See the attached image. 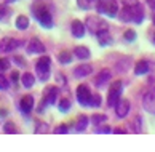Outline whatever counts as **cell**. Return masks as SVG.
<instances>
[{"label": "cell", "mask_w": 155, "mask_h": 152, "mask_svg": "<svg viewBox=\"0 0 155 152\" xmlns=\"http://www.w3.org/2000/svg\"><path fill=\"white\" fill-rule=\"evenodd\" d=\"M87 26H88V29L91 32H99V31H102V29H107V24L102 19H99V18H96V16H90V18L87 19Z\"/></svg>", "instance_id": "7"}, {"label": "cell", "mask_w": 155, "mask_h": 152, "mask_svg": "<svg viewBox=\"0 0 155 152\" xmlns=\"http://www.w3.org/2000/svg\"><path fill=\"white\" fill-rule=\"evenodd\" d=\"M18 79H19V74H18V72L15 71L13 74H11V80H13V82H16V80H18Z\"/></svg>", "instance_id": "38"}, {"label": "cell", "mask_w": 155, "mask_h": 152, "mask_svg": "<svg viewBox=\"0 0 155 152\" xmlns=\"http://www.w3.org/2000/svg\"><path fill=\"white\" fill-rule=\"evenodd\" d=\"M110 131V128L109 127H101V128H97V133H109Z\"/></svg>", "instance_id": "37"}, {"label": "cell", "mask_w": 155, "mask_h": 152, "mask_svg": "<svg viewBox=\"0 0 155 152\" xmlns=\"http://www.w3.org/2000/svg\"><path fill=\"white\" fill-rule=\"evenodd\" d=\"M27 51H29V53H38V55L45 53V45L40 42L37 37H34L29 42V45H27Z\"/></svg>", "instance_id": "11"}, {"label": "cell", "mask_w": 155, "mask_h": 152, "mask_svg": "<svg viewBox=\"0 0 155 152\" xmlns=\"http://www.w3.org/2000/svg\"><path fill=\"white\" fill-rule=\"evenodd\" d=\"M77 99L80 104L83 106H90V101H91V91L87 85H78L77 88Z\"/></svg>", "instance_id": "6"}, {"label": "cell", "mask_w": 155, "mask_h": 152, "mask_svg": "<svg viewBox=\"0 0 155 152\" xmlns=\"http://www.w3.org/2000/svg\"><path fill=\"white\" fill-rule=\"evenodd\" d=\"M19 45H21L19 40H15V39L7 37V39H3V40H2V43H0V48H2V51H5V53H8V51L16 50Z\"/></svg>", "instance_id": "10"}, {"label": "cell", "mask_w": 155, "mask_h": 152, "mask_svg": "<svg viewBox=\"0 0 155 152\" xmlns=\"http://www.w3.org/2000/svg\"><path fill=\"white\" fill-rule=\"evenodd\" d=\"M120 19H122L123 22L133 21V18H131V10H130V7H125V10L120 11Z\"/></svg>", "instance_id": "23"}, {"label": "cell", "mask_w": 155, "mask_h": 152, "mask_svg": "<svg viewBox=\"0 0 155 152\" xmlns=\"http://www.w3.org/2000/svg\"><path fill=\"white\" fill-rule=\"evenodd\" d=\"M58 61L61 64H69L72 61V56H71V53H67V51H61L59 56H58Z\"/></svg>", "instance_id": "24"}, {"label": "cell", "mask_w": 155, "mask_h": 152, "mask_svg": "<svg viewBox=\"0 0 155 152\" xmlns=\"http://www.w3.org/2000/svg\"><path fill=\"white\" fill-rule=\"evenodd\" d=\"M72 35L74 37H78V39H82L85 35V24L82 21H72Z\"/></svg>", "instance_id": "14"}, {"label": "cell", "mask_w": 155, "mask_h": 152, "mask_svg": "<svg viewBox=\"0 0 155 152\" xmlns=\"http://www.w3.org/2000/svg\"><path fill=\"white\" fill-rule=\"evenodd\" d=\"M87 125H88V117L87 115H80L78 117V122L75 123V130L77 131H83L85 128H87Z\"/></svg>", "instance_id": "22"}, {"label": "cell", "mask_w": 155, "mask_h": 152, "mask_svg": "<svg viewBox=\"0 0 155 152\" xmlns=\"http://www.w3.org/2000/svg\"><path fill=\"white\" fill-rule=\"evenodd\" d=\"M96 35H97V40H99L101 45H110V43H112V37H110V34H109L106 29H102V31L96 32Z\"/></svg>", "instance_id": "16"}, {"label": "cell", "mask_w": 155, "mask_h": 152, "mask_svg": "<svg viewBox=\"0 0 155 152\" xmlns=\"http://www.w3.org/2000/svg\"><path fill=\"white\" fill-rule=\"evenodd\" d=\"M133 125H134V131L139 133V131H141V119H139V117H136V119H134Z\"/></svg>", "instance_id": "34"}, {"label": "cell", "mask_w": 155, "mask_h": 152, "mask_svg": "<svg viewBox=\"0 0 155 152\" xmlns=\"http://www.w3.org/2000/svg\"><path fill=\"white\" fill-rule=\"evenodd\" d=\"M58 95H59V90L56 88V86H48V88L45 90V93H43L42 106H40L37 110H38V112H42L43 106H53V104L56 103V99H58Z\"/></svg>", "instance_id": "3"}, {"label": "cell", "mask_w": 155, "mask_h": 152, "mask_svg": "<svg viewBox=\"0 0 155 152\" xmlns=\"http://www.w3.org/2000/svg\"><path fill=\"white\" fill-rule=\"evenodd\" d=\"M97 11H99V13H104L107 16H117L118 7H117L115 2H112V0H104V2L97 3Z\"/></svg>", "instance_id": "5"}, {"label": "cell", "mask_w": 155, "mask_h": 152, "mask_svg": "<svg viewBox=\"0 0 155 152\" xmlns=\"http://www.w3.org/2000/svg\"><path fill=\"white\" fill-rule=\"evenodd\" d=\"M91 72H93V67H91L90 64H82V66L75 67V71H74L75 77H87Z\"/></svg>", "instance_id": "15"}, {"label": "cell", "mask_w": 155, "mask_h": 152, "mask_svg": "<svg viewBox=\"0 0 155 152\" xmlns=\"http://www.w3.org/2000/svg\"><path fill=\"white\" fill-rule=\"evenodd\" d=\"M16 27L18 29H27L29 27V18H27V16H24V15H21V16H18V18H16Z\"/></svg>", "instance_id": "21"}, {"label": "cell", "mask_w": 155, "mask_h": 152, "mask_svg": "<svg viewBox=\"0 0 155 152\" xmlns=\"http://www.w3.org/2000/svg\"><path fill=\"white\" fill-rule=\"evenodd\" d=\"M7 88H8V80L5 75L0 74V90H7Z\"/></svg>", "instance_id": "30"}, {"label": "cell", "mask_w": 155, "mask_h": 152, "mask_svg": "<svg viewBox=\"0 0 155 152\" xmlns=\"http://www.w3.org/2000/svg\"><path fill=\"white\" fill-rule=\"evenodd\" d=\"M7 69H10V61L8 59H0V71H7Z\"/></svg>", "instance_id": "31"}, {"label": "cell", "mask_w": 155, "mask_h": 152, "mask_svg": "<svg viewBox=\"0 0 155 152\" xmlns=\"http://www.w3.org/2000/svg\"><path fill=\"white\" fill-rule=\"evenodd\" d=\"M109 79H110V72H109V71H101L99 72V75H97V77H96V86H102V85H104V83H107V82H109Z\"/></svg>", "instance_id": "18"}, {"label": "cell", "mask_w": 155, "mask_h": 152, "mask_svg": "<svg viewBox=\"0 0 155 152\" xmlns=\"http://www.w3.org/2000/svg\"><path fill=\"white\" fill-rule=\"evenodd\" d=\"M106 120H107V117H106V115H93V117H91V122H93L94 125L104 123Z\"/></svg>", "instance_id": "26"}, {"label": "cell", "mask_w": 155, "mask_h": 152, "mask_svg": "<svg viewBox=\"0 0 155 152\" xmlns=\"http://www.w3.org/2000/svg\"><path fill=\"white\" fill-rule=\"evenodd\" d=\"M115 133H125V130H123V128H117Z\"/></svg>", "instance_id": "40"}, {"label": "cell", "mask_w": 155, "mask_h": 152, "mask_svg": "<svg viewBox=\"0 0 155 152\" xmlns=\"http://www.w3.org/2000/svg\"><path fill=\"white\" fill-rule=\"evenodd\" d=\"M71 109V101L66 98V99H61L59 101V110L61 112H67V110Z\"/></svg>", "instance_id": "25"}, {"label": "cell", "mask_w": 155, "mask_h": 152, "mask_svg": "<svg viewBox=\"0 0 155 152\" xmlns=\"http://www.w3.org/2000/svg\"><path fill=\"white\" fill-rule=\"evenodd\" d=\"M3 131L5 133H16V127L13 122H7V123L3 125Z\"/></svg>", "instance_id": "27"}, {"label": "cell", "mask_w": 155, "mask_h": 152, "mask_svg": "<svg viewBox=\"0 0 155 152\" xmlns=\"http://www.w3.org/2000/svg\"><path fill=\"white\" fill-rule=\"evenodd\" d=\"M147 72H149L147 61H137L136 62V67H134V74L136 75H142V74H147Z\"/></svg>", "instance_id": "20"}, {"label": "cell", "mask_w": 155, "mask_h": 152, "mask_svg": "<svg viewBox=\"0 0 155 152\" xmlns=\"http://www.w3.org/2000/svg\"><path fill=\"white\" fill-rule=\"evenodd\" d=\"M10 2H15V0H10Z\"/></svg>", "instance_id": "41"}, {"label": "cell", "mask_w": 155, "mask_h": 152, "mask_svg": "<svg viewBox=\"0 0 155 152\" xmlns=\"http://www.w3.org/2000/svg\"><path fill=\"white\" fill-rule=\"evenodd\" d=\"M32 13L35 15L37 21L42 24L43 27H51L53 26V18H51V13L48 11V8L42 3H35L32 7Z\"/></svg>", "instance_id": "1"}, {"label": "cell", "mask_w": 155, "mask_h": 152, "mask_svg": "<svg viewBox=\"0 0 155 152\" xmlns=\"http://www.w3.org/2000/svg\"><path fill=\"white\" fill-rule=\"evenodd\" d=\"M153 42H155V37H153Z\"/></svg>", "instance_id": "42"}, {"label": "cell", "mask_w": 155, "mask_h": 152, "mask_svg": "<svg viewBox=\"0 0 155 152\" xmlns=\"http://www.w3.org/2000/svg\"><path fill=\"white\" fill-rule=\"evenodd\" d=\"M120 93H122V82H114L110 85V88H109V96H107V104L110 107L117 106L118 103V98H120Z\"/></svg>", "instance_id": "4"}, {"label": "cell", "mask_w": 155, "mask_h": 152, "mask_svg": "<svg viewBox=\"0 0 155 152\" xmlns=\"http://www.w3.org/2000/svg\"><path fill=\"white\" fill-rule=\"evenodd\" d=\"M125 39L130 40V42H133V40L136 39V32H134V31H126V32H125Z\"/></svg>", "instance_id": "33"}, {"label": "cell", "mask_w": 155, "mask_h": 152, "mask_svg": "<svg viewBox=\"0 0 155 152\" xmlns=\"http://www.w3.org/2000/svg\"><path fill=\"white\" fill-rule=\"evenodd\" d=\"M128 7V5H126ZM130 10H131V18H133L134 22L137 24H141L142 21H144V10H142V5L139 3H134V5H130Z\"/></svg>", "instance_id": "8"}, {"label": "cell", "mask_w": 155, "mask_h": 152, "mask_svg": "<svg viewBox=\"0 0 155 152\" xmlns=\"http://www.w3.org/2000/svg\"><path fill=\"white\" fill-rule=\"evenodd\" d=\"M147 2H149V5H150L152 8H155V0H147Z\"/></svg>", "instance_id": "39"}, {"label": "cell", "mask_w": 155, "mask_h": 152, "mask_svg": "<svg viewBox=\"0 0 155 152\" xmlns=\"http://www.w3.org/2000/svg\"><path fill=\"white\" fill-rule=\"evenodd\" d=\"M19 107H21V110L24 114H29L31 110L34 109V98L31 96V95H27V96H24L21 99V103H19Z\"/></svg>", "instance_id": "12"}, {"label": "cell", "mask_w": 155, "mask_h": 152, "mask_svg": "<svg viewBox=\"0 0 155 152\" xmlns=\"http://www.w3.org/2000/svg\"><path fill=\"white\" fill-rule=\"evenodd\" d=\"M45 131H48V125L47 123H40L35 127V133H45Z\"/></svg>", "instance_id": "32"}, {"label": "cell", "mask_w": 155, "mask_h": 152, "mask_svg": "<svg viewBox=\"0 0 155 152\" xmlns=\"http://www.w3.org/2000/svg\"><path fill=\"white\" fill-rule=\"evenodd\" d=\"M91 2H93V0H77L78 7H80V8H83V10L90 8V7H91Z\"/></svg>", "instance_id": "29"}, {"label": "cell", "mask_w": 155, "mask_h": 152, "mask_svg": "<svg viewBox=\"0 0 155 152\" xmlns=\"http://www.w3.org/2000/svg\"><path fill=\"white\" fill-rule=\"evenodd\" d=\"M50 62H51V59L48 56H42L37 61V64H35L37 75H38V79L42 82H47L50 79Z\"/></svg>", "instance_id": "2"}, {"label": "cell", "mask_w": 155, "mask_h": 152, "mask_svg": "<svg viewBox=\"0 0 155 152\" xmlns=\"http://www.w3.org/2000/svg\"><path fill=\"white\" fill-rule=\"evenodd\" d=\"M21 82H22V86H24V88H32L34 83H35V77H34L31 72H26V74H22Z\"/></svg>", "instance_id": "17"}, {"label": "cell", "mask_w": 155, "mask_h": 152, "mask_svg": "<svg viewBox=\"0 0 155 152\" xmlns=\"http://www.w3.org/2000/svg\"><path fill=\"white\" fill-rule=\"evenodd\" d=\"M99 104H101V98H99V95H91L90 106H94V107H97Z\"/></svg>", "instance_id": "28"}, {"label": "cell", "mask_w": 155, "mask_h": 152, "mask_svg": "<svg viewBox=\"0 0 155 152\" xmlns=\"http://www.w3.org/2000/svg\"><path fill=\"white\" fill-rule=\"evenodd\" d=\"M130 112V101L128 99H122V101L117 103V115L120 117V119H123V117H126Z\"/></svg>", "instance_id": "13"}, {"label": "cell", "mask_w": 155, "mask_h": 152, "mask_svg": "<svg viewBox=\"0 0 155 152\" xmlns=\"http://www.w3.org/2000/svg\"><path fill=\"white\" fill-rule=\"evenodd\" d=\"M74 55H75L78 59H88L90 58V50L87 46H77L75 50H74Z\"/></svg>", "instance_id": "19"}, {"label": "cell", "mask_w": 155, "mask_h": 152, "mask_svg": "<svg viewBox=\"0 0 155 152\" xmlns=\"http://www.w3.org/2000/svg\"><path fill=\"white\" fill-rule=\"evenodd\" d=\"M7 13H8V10L5 8L3 5H0V19H2V18H5V15H7Z\"/></svg>", "instance_id": "36"}, {"label": "cell", "mask_w": 155, "mask_h": 152, "mask_svg": "<svg viewBox=\"0 0 155 152\" xmlns=\"http://www.w3.org/2000/svg\"><path fill=\"white\" fill-rule=\"evenodd\" d=\"M144 107L147 112L155 114V88L144 95Z\"/></svg>", "instance_id": "9"}, {"label": "cell", "mask_w": 155, "mask_h": 152, "mask_svg": "<svg viewBox=\"0 0 155 152\" xmlns=\"http://www.w3.org/2000/svg\"><path fill=\"white\" fill-rule=\"evenodd\" d=\"M56 133H59V134L67 133V127H66V125H59L58 128H56Z\"/></svg>", "instance_id": "35"}]
</instances>
